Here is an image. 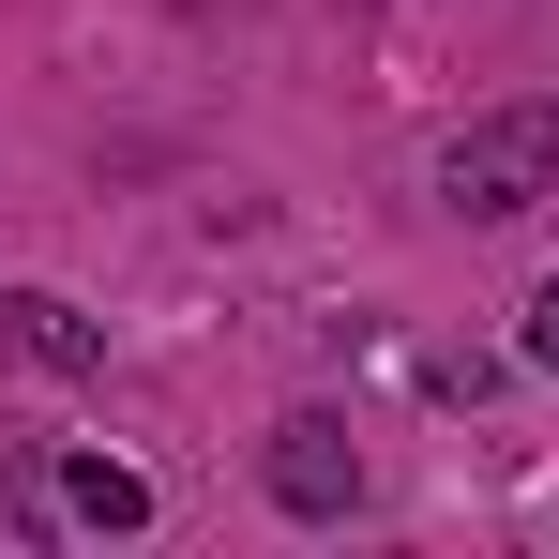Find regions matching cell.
<instances>
[{"mask_svg":"<svg viewBox=\"0 0 559 559\" xmlns=\"http://www.w3.org/2000/svg\"><path fill=\"white\" fill-rule=\"evenodd\" d=\"M439 197L454 212H530V197H559V106H484L454 152H439Z\"/></svg>","mask_w":559,"mask_h":559,"instance_id":"obj_1","label":"cell"},{"mask_svg":"<svg viewBox=\"0 0 559 559\" xmlns=\"http://www.w3.org/2000/svg\"><path fill=\"white\" fill-rule=\"evenodd\" d=\"M273 499H287V514H348V499H364V454H348V424H333V408L273 424Z\"/></svg>","mask_w":559,"mask_h":559,"instance_id":"obj_2","label":"cell"},{"mask_svg":"<svg viewBox=\"0 0 559 559\" xmlns=\"http://www.w3.org/2000/svg\"><path fill=\"white\" fill-rule=\"evenodd\" d=\"M0 348H15L31 378H92V364H106V333L61 302V287H0Z\"/></svg>","mask_w":559,"mask_h":559,"instance_id":"obj_3","label":"cell"},{"mask_svg":"<svg viewBox=\"0 0 559 559\" xmlns=\"http://www.w3.org/2000/svg\"><path fill=\"white\" fill-rule=\"evenodd\" d=\"M61 514H76V530H152V484H136L121 454H76L61 468Z\"/></svg>","mask_w":559,"mask_h":559,"instance_id":"obj_4","label":"cell"},{"mask_svg":"<svg viewBox=\"0 0 559 559\" xmlns=\"http://www.w3.org/2000/svg\"><path fill=\"white\" fill-rule=\"evenodd\" d=\"M514 318H530V333H514V348H530V364L559 378V287H530V302H514Z\"/></svg>","mask_w":559,"mask_h":559,"instance_id":"obj_5","label":"cell"}]
</instances>
